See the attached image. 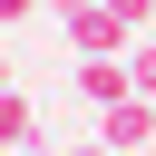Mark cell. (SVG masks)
<instances>
[{
	"label": "cell",
	"instance_id": "1",
	"mask_svg": "<svg viewBox=\"0 0 156 156\" xmlns=\"http://www.w3.org/2000/svg\"><path fill=\"white\" fill-rule=\"evenodd\" d=\"M58 29H68V49H78V58H127V49H136V29H127V20L107 10V0H88V10H68Z\"/></svg>",
	"mask_w": 156,
	"mask_h": 156
},
{
	"label": "cell",
	"instance_id": "2",
	"mask_svg": "<svg viewBox=\"0 0 156 156\" xmlns=\"http://www.w3.org/2000/svg\"><path fill=\"white\" fill-rule=\"evenodd\" d=\"M98 127H107V156H146L156 146V98H117Z\"/></svg>",
	"mask_w": 156,
	"mask_h": 156
},
{
	"label": "cell",
	"instance_id": "3",
	"mask_svg": "<svg viewBox=\"0 0 156 156\" xmlns=\"http://www.w3.org/2000/svg\"><path fill=\"white\" fill-rule=\"evenodd\" d=\"M78 98L107 117L117 98H136V78H127V58H78Z\"/></svg>",
	"mask_w": 156,
	"mask_h": 156
},
{
	"label": "cell",
	"instance_id": "4",
	"mask_svg": "<svg viewBox=\"0 0 156 156\" xmlns=\"http://www.w3.org/2000/svg\"><path fill=\"white\" fill-rule=\"evenodd\" d=\"M0 146H10V156L39 146V107H29V88H0Z\"/></svg>",
	"mask_w": 156,
	"mask_h": 156
},
{
	"label": "cell",
	"instance_id": "5",
	"mask_svg": "<svg viewBox=\"0 0 156 156\" xmlns=\"http://www.w3.org/2000/svg\"><path fill=\"white\" fill-rule=\"evenodd\" d=\"M127 78H136V98H156V39H136V49H127Z\"/></svg>",
	"mask_w": 156,
	"mask_h": 156
},
{
	"label": "cell",
	"instance_id": "6",
	"mask_svg": "<svg viewBox=\"0 0 156 156\" xmlns=\"http://www.w3.org/2000/svg\"><path fill=\"white\" fill-rule=\"evenodd\" d=\"M107 10H117L127 29H146V20H156V0H107Z\"/></svg>",
	"mask_w": 156,
	"mask_h": 156
},
{
	"label": "cell",
	"instance_id": "7",
	"mask_svg": "<svg viewBox=\"0 0 156 156\" xmlns=\"http://www.w3.org/2000/svg\"><path fill=\"white\" fill-rule=\"evenodd\" d=\"M29 10H39V0H0V29H20V20H29Z\"/></svg>",
	"mask_w": 156,
	"mask_h": 156
},
{
	"label": "cell",
	"instance_id": "8",
	"mask_svg": "<svg viewBox=\"0 0 156 156\" xmlns=\"http://www.w3.org/2000/svg\"><path fill=\"white\" fill-rule=\"evenodd\" d=\"M20 156H68V146H20Z\"/></svg>",
	"mask_w": 156,
	"mask_h": 156
},
{
	"label": "cell",
	"instance_id": "9",
	"mask_svg": "<svg viewBox=\"0 0 156 156\" xmlns=\"http://www.w3.org/2000/svg\"><path fill=\"white\" fill-rule=\"evenodd\" d=\"M0 88H20V78H10V58H0Z\"/></svg>",
	"mask_w": 156,
	"mask_h": 156
},
{
	"label": "cell",
	"instance_id": "10",
	"mask_svg": "<svg viewBox=\"0 0 156 156\" xmlns=\"http://www.w3.org/2000/svg\"><path fill=\"white\" fill-rule=\"evenodd\" d=\"M68 156H107V146H68Z\"/></svg>",
	"mask_w": 156,
	"mask_h": 156
},
{
	"label": "cell",
	"instance_id": "11",
	"mask_svg": "<svg viewBox=\"0 0 156 156\" xmlns=\"http://www.w3.org/2000/svg\"><path fill=\"white\" fill-rule=\"evenodd\" d=\"M146 156H156V146H146Z\"/></svg>",
	"mask_w": 156,
	"mask_h": 156
}]
</instances>
